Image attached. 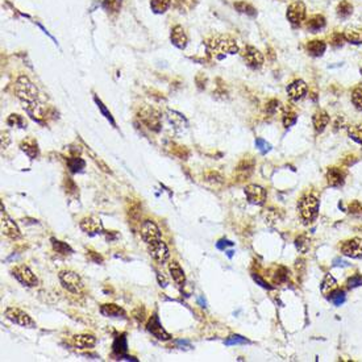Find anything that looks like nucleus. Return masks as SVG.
Wrapping results in <instances>:
<instances>
[{
  "label": "nucleus",
  "instance_id": "obj_1",
  "mask_svg": "<svg viewBox=\"0 0 362 362\" xmlns=\"http://www.w3.org/2000/svg\"><path fill=\"white\" fill-rule=\"evenodd\" d=\"M16 96L20 99L25 110L32 119L36 121H42L45 118V106L40 102V92L37 87L29 80L25 75H20L15 82Z\"/></svg>",
  "mask_w": 362,
  "mask_h": 362
},
{
  "label": "nucleus",
  "instance_id": "obj_2",
  "mask_svg": "<svg viewBox=\"0 0 362 362\" xmlns=\"http://www.w3.org/2000/svg\"><path fill=\"white\" fill-rule=\"evenodd\" d=\"M207 49L212 54H221V57L225 54H236L239 51L236 41L229 37V36H216L209 39L207 42Z\"/></svg>",
  "mask_w": 362,
  "mask_h": 362
},
{
  "label": "nucleus",
  "instance_id": "obj_3",
  "mask_svg": "<svg viewBox=\"0 0 362 362\" xmlns=\"http://www.w3.org/2000/svg\"><path fill=\"white\" fill-rule=\"evenodd\" d=\"M319 199L312 194H307L302 197L298 203V209H299L300 217L304 221V224H310L312 221H315L319 215Z\"/></svg>",
  "mask_w": 362,
  "mask_h": 362
},
{
  "label": "nucleus",
  "instance_id": "obj_4",
  "mask_svg": "<svg viewBox=\"0 0 362 362\" xmlns=\"http://www.w3.org/2000/svg\"><path fill=\"white\" fill-rule=\"evenodd\" d=\"M59 282L62 284V287L65 290H67L71 294H79L82 291L83 288V282L82 278L77 274L75 272H71V270H63V272H59L58 274Z\"/></svg>",
  "mask_w": 362,
  "mask_h": 362
},
{
  "label": "nucleus",
  "instance_id": "obj_5",
  "mask_svg": "<svg viewBox=\"0 0 362 362\" xmlns=\"http://www.w3.org/2000/svg\"><path fill=\"white\" fill-rule=\"evenodd\" d=\"M138 119L140 121L146 125L149 129L154 130V132H158L161 129V115L158 111H156L153 107L145 106L140 108L138 111Z\"/></svg>",
  "mask_w": 362,
  "mask_h": 362
},
{
  "label": "nucleus",
  "instance_id": "obj_6",
  "mask_svg": "<svg viewBox=\"0 0 362 362\" xmlns=\"http://www.w3.org/2000/svg\"><path fill=\"white\" fill-rule=\"evenodd\" d=\"M4 315L9 322L17 324L23 328H36V322L28 315L27 312L16 307H8L4 311Z\"/></svg>",
  "mask_w": 362,
  "mask_h": 362
},
{
  "label": "nucleus",
  "instance_id": "obj_7",
  "mask_svg": "<svg viewBox=\"0 0 362 362\" xmlns=\"http://www.w3.org/2000/svg\"><path fill=\"white\" fill-rule=\"evenodd\" d=\"M12 276L19 281L20 283L27 286V287H36L39 284V280L31 269L25 265H17L11 270Z\"/></svg>",
  "mask_w": 362,
  "mask_h": 362
},
{
  "label": "nucleus",
  "instance_id": "obj_8",
  "mask_svg": "<svg viewBox=\"0 0 362 362\" xmlns=\"http://www.w3.org/2000/svg\"><path fill=\"white\" fill-rule=\"evenodd\" d=\"M0 220H1V233L4 236L11 239V240H17L21 237L19 227L11 217L8 216V213L4 209L3 203H1V211H0Z\"/></svg>",
  "mask_w": 362,
  "mask_h": 362
},
{
  "label": "nucleus",
  "instance_id": "obj_9",
  "mask_svg": "<svg viewBox=\"0 0 362 362\" xmlns=\"http://www.w3.org/2000/svg\"><path fill=\"white\" fill-rule=\"evenodd\" d=\"M241 57L244 62L253 70H258L264 65V55L258 49L253 46H245L241 50Z\"/></svg>",
  "mask_w": 362,
  "mask_h": 362
},
{
  "label": "nucleus",
  "instance_id": "obj_10",
  "mask_svg": "<svg viewBox=\"0 0 362 362\" xmlns=\"http://www.w3.org/2000/svg\"><path fill=\"white\" fill-rule=\"evenodd\" d=\"M141 237L146 245L154 244V242L162 240L161 231L157 227V224L152 220L144 221V224L141 225Z\"/></svg>",
  "mask_w": 362,
  "mask_h": 362
},
{
  "label": "nucleus",
  "instance_id": "obj_11",
  "mask_svg": "<svg viewBox=\"0 0 362 362\" xmlns=\"http://www.w3.org/2000/svg\"><path fill=\"white\" fill-rule=\"evenodd\" d=\"M146 329H148V332L152 333L156 339L160 340V341H169V340L171 339V335L166 331L165 328L162 327V324L161 322H160V318H158L157 314H154V315L150 318L148 324H146Z\"/></svg>",
  "mask_w": 362,
  "mask_h": 362
},
{
  "label": "nucleus",
  "instance_id": "obj_12",
  "mask_svg": "<svg viewBox=\"0 0 362 362\" xmlns=\"http://www.w3.org/2000/svg\"><path fill=\"white\" fill-rule=\"evenodd\" d=\"M148 250H149L150 257H152L157 264L163 265L166 261L169 260L170 257L169 248H167V245H166L162 240L157 241V242H154V244L148 245Z\"/></svg>",
  "mask_w": 362,
  "mask_h": 362
},
{
  "label": "nucleus",
  "instance_id": "obj_13",
  "mask_svg": "<svg viewBox=\"0 0 362 362\" xmlns=\"http://www.w3.org/2000/svg\"><path fill=\"white\" fill-rule=\"evenodd\" d=\"M306 5L303 1H294L287 8V19L292 25H300L306 19Z\"/></svg>",
  "mask_w": 362,
  "mask_h": 362
},
{
  "label": "nucleus",
  "instance_id": "obj_14",
  "mask_svg": "<svg viewBox=\"0 0 362 362\" xmlns=\"http://www.w3.org/2000/svg\"><path fill=\"white\" fill-rule=\"evenodd\" d=\"M307 91H308L307 84H306V82L302 80V79H296V80L291 82L287 86L288 99L294 103L300 102L302 99L306 98Z\"/></svg>",
  "mask_w": 362,
  "mask_h": 362
},
{
  "label": "nucleus",
  "instance_id": "obj_15",
  "mask_svg": "<svg viewBox=\"0 0 362 362\" xmlns=\"http://www.w3.org/2000/svg\"><path fill=\"white\" fill-rule=\"evenodd\" d=\"M245 195L248 198L249 203L254 205H262L266 201V190L258 185H249L245 187Z\"/></svg>",
  "mask_w": 362,
  "mask_h": 362
},
{
  "label": "nucleus",
  "instance_id": "obj_16",
  "mask_svg": "<svg viewBox=\"0 0 362 362\" xmlns=\"http://www.w3.org/2000/svg\"><path fill=\"white\" fill-rule=\"evenodd\" d=\"M79 227L82 229L83 232L88 235V236H96V235H100L103 233V223L100 219L94 216H87L83 217L80 223H79Z\"/></svg>",
  "mask_w": 362,
  "mask_h": 362
},
{
  "label": "nucleus",
  "instance_id": "obj_17",
  "mask_svg": "<svg viewBox=\"0 0 362 362\" xmlns=\"http://www.w3.org/2000/svg\"><path fill=\"white\" fill-rule=\"evenodd\" d=\"M341 253L351 258H362V239L355 237L341 245Z\"/></svg>",
  "mask_w": 362,
  "mask_h": 362
},
{
  "label": "nucleus",
  "instance_id": "obj_18",
  "mask_svg": "<svg viewBox=\"0 0 362 362\" xmlns=\"http://www.w3.org/2000/svg\"><path fill=\"white\" fill-rule=\"evenodd\" d=\"M170 39H171V42H173L174 46H177L178 49H185L187 46V42H189L185 29L181 25H177V27L173 28Z\"/></svg>",
  "mask_w": 362,
  "mask_h": 362
},
{
  "label": "nucleus",
  "instance_id": "obj_19",
  "mask_svg": "<svg viewBox=\"0 0 362 362\" xmlns=\"http://www.w3.org/2000/svg\"><path fill=\"white\" fill-rule=\"evenodd\" d=\"M167 120L171 125L174 126V129L177 132H183L187 128V120L182 114L177 112V111H167Z\"/></svg>",
  "mask_w": 362,
  "mask_h": 362
},
{
  "label": "nucleus",
  "instance_id": "obj_20",
  "mask_svg": "<svg viewBox=\"0 0 362 362\" xmlns=\"http://www.w3.org/2000/svg\"><path fill=\"white\" fill-rule=\"evenodd\" d=\"M329 115L325 112L324 110H319V111H316L315 114H314V116H312V124H314V128H315V130L318 132V133H322L325 128H327V125L329 124Z\"/></svg>",
  "mask_w": 362,
  "mask_h": 362
},
{
  "label": "nucleus",
  "instance_id": "obj_21",
  "mask_svg": "<svg viewBox=\"0 0 362 362\" xmlns=\"http://www.w3.org/2000/svg\"><path fill=\"white\" fill-rule=\"evenodd\" d=\"M20 149L23 150L24 153L27 154L28 157L31 158V160H35V158L39 157L40 148H39V144H37V141H36L35 138L28 137V138H25V140H23L21 144H20Z\"/></svg>",
  "mask_w": 362,
  "mask_h": 362
},
{
  "label": "nucleus",
  "instance_id": "obj_22",
  "mask_svg": "<svg viewBox=\"0 0 362 362\" xmlns=\"http://www.w3.org/2000/svg\"><path fill=\"white\" fill-rule=\"evenodd\" d=\"M112 352L115 356H118V360H124L126 357V352H128V341H126L125 333L118 336L112 344Z\"/></svg>",
  "mask_w": 362,
  "mask_h": 362
},
{
  "label": "nucleus",
  "instance_id": "obj_23",
  "mask_svg": "<svg viewBox=\"0 0 362 362\" xmlns=\"http://www.w3.org/2000/svg\"><path fill=\"white\" fill-rule=\"evenodd\" d=\"M169 272L174 282H175L179 287H183L186 284V274L185 272H183V269L181 268V265L178 264L177 261L170 262Z\"/></svg>",
  "mask_w": 362,
  "mask_h": 362
},
{
  "label": "nucleus",
  "instance_id": "obj_24",
  "mask_svg": "<svg viewBox=\"0 0 362 362\" xmlns=\"http://www.w3.org/2000/svg\"><path fill=\"white\" fill-rule=\"evenodd\" d=\"M100 314L106 318H125L126 314L125 311L122 310L120 306L114 303H108V304H103L100 307Z\"/></svg>",
  "mask_w": 362,
  "mask_h": 362
},
{
  "label": "nucleus",
  "instance_id": "obj_25",
  "mask_svg": "<svg viewBox=\"0 0 362 362\" xmlns=\"http://www.w3.org/2000/svg\"><path fill=\"white\" fill-rule=\"evenodd\" d=\"M96 339L92 335H75L73 336V345L80 349H88L95 347Z\"/></svg>",
  "mask_w": 362,
  "mask_h": 362
},
{
  "label": "nucleus",
  "instance_id": "obj_26",
  "mask_svg": "<svg viewBox=\"0 0 362 362\" xmlns=\"http://www.w3.org/2000/svg\"><path fill=\"white\" fill-rule=\"evenodd\" d=\"M327 183L328 186H331V187H341L344 185V173L341 171L340 169H329L327 173Z\"/></svg>",
  "mask_w": 362,
  "mask_h": 362
},
{
  "label": "nucleus",
  "instance_id": "obj_27",
  "mask_svg": "<svg viewBox=\"0 0 362 362\" xmlns=\"http://www.w3.org/2000/svg\"><path fill=\"white\" fill-rule=\"evenodd\" d=\"M344 39L347 40L348 42L359 45L362 43V29L357 27H348L343 33Z\"/></svg>",
  "mask_w": 362,
  "mask_h": 362
},
{
  "label": "nucleus",
  "instance_id": "obj_28",
  "mask_svg": "<svg viewBox=\"0 0 362 362\" xmlns=\"http://www.w3.org/2000/svg\"><path fill=\"white\" fill-rule=\"evenodd\" d=\"M66 165L70 173H82L83 169L86 167V161L80 157H69L66 160Z\"/></svg>",
  "mask_w": 362,
  "mask_h": 362
},
{
  "label": "nucleus",
  "instance_id": "obj_29",
  "mask_svg": "<svg viewBox=\"0 0 362 362\" xmlns=\"http://www.w3.org/2000/svg\"><path fill=\"white\" fill-rule=\"evenodd\" d=\"M327 49V45L324 41L320 40H314L307 43V51L308 54H311L312 57H320L324 54V51Z\"/></svg>",
  "mask_w": 362,
  "mask_h": 362
},
{
  "label": "nucleus",
  "instance_id": "obj_30",
  "mask_svg": "<svg viewBox=\"0 0 362 362\" xmlns=\"http://www.w3.org/2000/svg\"><path fill=\"white\" fill-rule=\"evenodd\" d=\"M336 288H337V282H336V280L331 276V274H327L325 278L323 280V282H322V286H320V290L323 292V295L325 296L331 295Z\"/></svg>",
  "mask_w": 362,
  "mask_h": 362
},
{
  "label": "nucleus",
  "instance_id": "obj_31",
  "mask_svg": "<svg viewBox=\"0 0 362 362\" xmlns=\"http://www.w3.org/2000/svg\"><path fill=\"white\" fill-rule=\"evenodd\" d=\"M50 241H51V246H53V249H54V252H57L58 254H61V256H70L71 253H73V249H71V246L67 244V242H63V241H61V240H57V239H54V237H51Z\"/></svg>",
  "mask_w": 362,
  "mask_h": 362
},
{
  "label": "nucleus",
  "instance_id": "obj_32",
  "mask_svg": "<svg viewBox=\"0 0 362 362\" xmlns=\"http://www.w3.org/2000/svg\"><path fill=\"white\" fill-rule=\"evenodd\" d=\"M325 27V19H324L322 15H316V16H312L311 19L308 20L307 23V29L312 33H316V32H319L320 29H323Z\"/></svg>",
  "mask_w": 362,
  "mask_h": 362
},
{
  "label": "nucleus",
  "instance_id": "obj_33",
  "mask_svg": "<svg viewBox=\"0 0 362 362\" xmlns=\"http://www.w3.org/2000/svg\"><path fill=\"white\" fill-rule=\"evenodd\" d=\"M348 136L353 141L362 145V124H353V125L348 126Z\"/></svg>",
  "mask_w": 362,
  "mask_h": 362
},
{
  "label": "nucleus",
  "instance_id": "obj_34",
  "mask_svg": "<svg viewBox=\"0 0 362 362\" xmlns=\"http://www.w3.org/2000/svg\"><path fill=\"white\" fill-rule=\"evenodd\" d=\"M7 124L9 126H15V128H20V129H25L27 128V121L21 115L12 114L8 116Z\"/></svg>",
  "mask_w": 362,
  "mask_h": 362
},
{
  "label": "nucleus",
  "instance_id": "obj_35",
  "mask_svg": "<svg viewBox=\"0 0 362 362\" xmlns=\"http://www.w3.org/2000/svg\"><path fill=\"white\" fill-rule=\"evenodd\" d=\"M353 13V5L347 0H343L337 7V16L340 19H348Z\"/></svg>",
  "mask_w": 362,
  "mask_h": 362
},
{
  "label": "nucleus",
  "instance_id": "obj_36",
  "mask_svg": "<svg viewBox=\"0 0 362 362\" xmlns=\"http://www.w3.org/2000/svg\"><path fill=\"white\" fill-rule=\"evenodd\" d=\"M171 0H150V7L154 13H163L170 7Z\"/></svg>",
  "mask_w": 362,
  "mask_h": 362
},
{
  "label": "nucleus",
  "instance_id": "obj_37",
  "mask_svg": "<svg viewBox=\"0 0 362 362\" xmlns=\"http://www.w3.org/2000/svg\"><path fill=\"white\" fill-rule=\"evenodd\" d=\"M94 100H95V103H96V106H98L99 110H100V112H102L103 116H104V118H106L107 120H108V121L112 124V125L116 126V122H115V120H114V116H112V114H111L110 111L107 110V107L103 104L102 100H100V99H99L96 95L94 96Z\"/></svg>",
  "mask_w": 362,
  "mask_h": 362
},
{
  "label": "nucleus",
  "instance_id": "obj_38",
  "mask_svg": "<svg viewBox=\"0 0 362 362\" xmlns=\"http://www.w3.org/2000/svg\"><path fill=\"white\" fill-rule=\"evenodd\" d=\"M295 246L300 253H306L310 249V239L307 235H300L299 237H296Z\"/></svg>",
  "mask_w": 362,
  "mask_h": 362
},
{
  "label": "nucleus",
  "instance_id": "obj_39",
  "mask_svg": "<svg viewBox=\"0 0 362 362\" xmlns=\"http://www.w3.org/2000/svg\"><path fill=\"white\" fill-rule=\"evenodd\" d=\"M120 7H121V0H104L103 1V8L107 12H111V13L118 12Z\"/></svg>",
  "mask_w": 362,
  "mask_h": 362
},
{
  "label": "nucleus",
  "instance_id": "obj_40",
  "mask_svg": "<svg viewBox=\"0 0 362 362\" xmlns=\"http://www.w3.org/2000/svg\"><path fill=\"white\" fill-rule=\"evenodd\" d=\"M65 191H66L67 195H71V197H78V187L75 185V182L71 179V178H66L65 179Z\"/></svg>",
  "mask_w": 362,
  "mask_h": 362
},
{
  "label": "nucleus",
  "instance_id": "obj_41",
  "mask_svg": "<svg viewBox=\"0 0 362 362\" xmlns=\"http://www.w3.org/2000/svg\"><path fill=\"white\" fill-rule=\"evenodd\" d=\"M329 300H331L335 306L339 307V306H341V304L345 302V292L341 291V290H335V291L331 294V296H329Z\"/></svg>",
  "mask_w": 362,
  "mask_h": 362
},
{
  "label": "nucleus",
  "instance_id": "obj_42",
  "mask_svg": "<svg viewBox=\"0 0 362 362\" xmlns=\"http://www.w3.org/2000/svg\"><path fill=\"white\" fill-rule=\"evenodd\" d=\"M352 102L355 104L356 110L362 112V87H357L352 94Z\"/></svg>",
  "mask_w": 362,
  "mask_h": 362
},
{
  "label": "nucleus",
  "instance_id": "obj_43",
  "mask_svg": "<svg viewBox=\"0 0 362 362\" xmlns=\"http://www.w3.org/2000/svg\"><path fill=\"white\" fill-rule=\"evenodd\" d=\"M296 119H298V116H296L295 112H292V111H286L283 114V125L286 126V128H288V126H291L292 124H295L296 122Z\"/></svg>",
  "mask_w": 362,
  "mask_h": 362
},
{
  "label": "nucleus",
  "instance_id": "obj_44",
  "mask_svg": "<svg viewBox=\"0 0 362 362\" xmlns=\"http://www.w3.org/2000/svg\"><path fill=\"white\" fill-rule=\"evenodd\" d=\"M88 152H90L91 157H92V160H94V161H95V163H96V165L99 166V169H102L103 171H104V173H107V174L112 173V171H111L110 167H108V166L106 165V162L103 161L102 158L98 157V156H96V154H95L94 152H91V150H88Z\"/></svg>",
  "mask_w": 362,
  "mask_h": 362
},
{
  "label": "nucleus",
  "instance_id": "obj_45",
  "mask_svg": "<svg viewBox=\"0 0 362 362\" xmlns=\"http://www.w3.org/2000/svg\"><path fill=\"white\" fill-rule=\"evenodd\" d=\"M235 7H236L240 12H242V13H248V15L250 16L256 15V9H254L252 5H249V4L246 3H242V1H241V3L235 4Z\"/></svg>",
  "mask_w": 362,
  "mask_h": 362
},
{
  "label": "nucleus",
  "instance_id": "obj_46",
  "mask_svg": "<svg viewBox=\"0 0 362 362\" xmlns=\"http://www.w3.org/2000/svg\"><path fill=\"white\" fill-rule=\"evenodd\" d=\"M248 340L242 337L240 335H233L231 336L227 341H225V345H239V344H246Z\"/></svg>",
  "mask_w": 362,
  "mask_h": 362
},
{
  "label": "nucleus",
  "instance_id": "obj_47",
  "mask_svg": "<svg viewBox=\"0 0 362 362\" xmlns=\"http://www.w3.org/2000/svg\"><path fill=\"white\" fill-rule=\"evenodd\" d=\"M256 146L258 148V150H260L262 154L268 153L269 150L272 149V145H270L268 141H265L264 138H257V140H256Z\"/></svg>",
  "mask_w": 362,
  "mask_h": 362
},
{
  "label": "nucleus",
  "instance_id": "obj_48",
  "mask_svg": "<svg viewBox=\"0 0 362 362\" xmlns=\"http://www.w3.org/2000/svg\"><path fill=\"white\" fill-rule=\"evenodd\" d=\"M11 144V136L8 130H1V149L5 150Z\"/></svg>",
  "mask_w": 362,
  "mask_h": 362
},
{
  "label": "nucleus",
  "instance_id": "obj_49",
  "mask_svg": "<svg viewBox=\"0 0 362 362\" xmlns=\"http://www.w3.org/2000/svg\"><path fill=\"white\" fill-rule=\"evenodd\" d=\"M362 284V277L361 276H355L348 280V287L349 288H355L359 287Z\"/></svg>",
  "mask_w": 362,
  "mask_h": 362
},
{
  "label": "nucleus",
  "instance_id": "obj_50",
  "mask_svg": "<svg viewBox=\"0 0 362 362\" xmlns=\"http://www.w3.org/2000/svg\"><path fill=\"white\" fill-rule=\"evenodd\" d=\"M278 108H280V102H277V100H272V102L269 103L268 111H270V112H276Z\"/></svg>",
  "mask_w": 362,
  "mask_h": 362
},
{
  "label": "nucleus",
  "instance_id": "obj_51",
  "mask_svg": "<svg viewBox=\"0 0 362 362\" xmlns=\"http://www.w3.org/2000/svg\"><path fill=\"white\" fill-rule=\"evenodd\" d=\"M232 242H231V241H228V240H221V241H219V242H217V244H216V246H217V249H225V248H227V246H232Z\"/></svg>",
  "mask_w": 362,
  "mask_h": 362
},
{
  "label": "nucleus",
  "instance_id": "obj_52",
  "mask_svg": "<svg viewBox=\"0 0 362 362\" xmlns=\"http://www.w3.org/2000/svg\"><path fill=\"white\" fill-rule=\"evenodd\" d=\"M157 277L158 281H160V286H161V287H166V286H167V281L165 280V277L161 276V273H157Z\"/></svg>",
  "mask_w": 362,
  "mask_h": 362
},
{
  "label": "nucleus",
  "instance_id": "obj_53",
  "mask_svg": "<svg viewBox=\"0 0 362 362\" xmlns=\"http://www.w3.org/2000/svg\"><path fill=\"white\" fill-rule=\"evenodd\" d=\"M253 278H254V280H256L257 281V282H258V283H261V286H262V287H265V288H270V287H269V284L268 283H266V282H265V281H262V280H261V278H260V277H258V276H253Z\"/></svg>",
  "mask_w": 362,
  "mask_h": 362
}]
</instances>
